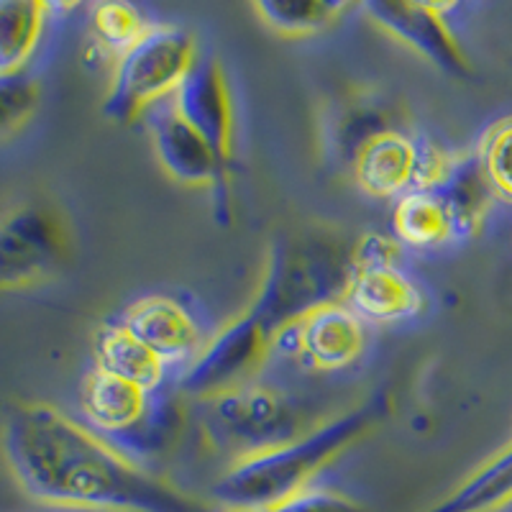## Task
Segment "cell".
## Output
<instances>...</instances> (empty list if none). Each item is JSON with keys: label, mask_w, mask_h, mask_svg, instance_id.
<instances>
[{"label": "cell", "mask_w": 512, "mask_h": 512, "mask_svg": "<svg viewBox=\"0 0 512 512\" xmlns=\"http://www.w3.org/2000/svg\"><path fill=\"white\" fill-rule=\"evenodd\" d=\"M162 390L164 387L152 392L149 408H146V413L141 415V420L134 428H128V431L108 438V441H111L121 454H126L128 459L134 454H164V451L175 443V438L180 436L182 423H185L182 405L180 400H177V395Z\"/></svg>", "instance_id": "d6986e66"}, {"label": "cell", "mask_w": 512, "mask_h": 512, "mask_svg": "<svg viewBox=\"0 0 512 512\" xmlns=\"http://www.w3.org/2000/svg\"><path fill=\"white\" fill-rule=\"evenodd\" d=\"M274 349L297 356L320 372H336L354 364L364 351L361 320L341 300L318 305L277 336Z\"/></svg>", "instance_id": "ba28073f"}, {"label": "cell", "mask_w": 512, "mask_h": 512, "mask_svg": "<svg viewBox=\"0 0 512 512\" xmlns=\"http://www.w3.org/2000/svg\"><path fill=\"white\" fill-rule=\"evenodd\" d=\"M123 326L149 346L164 364H190L200 354V326L190 310L172 297L149 295L126 310Z\"/></svg>", "instance_id": "7c38bea8"}, {"label": "cell", "mask_w": 512, "mask_h": 512, "mask_svg": "<svg viewBox=\"0 0 512 512\" xmlns=\"http://www.w3.org/2000/svg\"><path fill=\"white\" fill-rule=\"evenodd\" d=\"M95 364L103 372L126 379L146 392H157L159 387H164V377H167V364L149 346L141 344L123 323L105 326L98 333Z\"/></svg>", "instance_id": "2e32d148"}, {"label": "cell", "mask_w": 512, "mask_h": 512, "mask_svg": "<svg viewBox=\"0 0 512 512\" xmlns=\"http://www.w3.org/2000/svg\"><path fill=\"white\" fill-rule=\"evenodd\" d=\"M341 303L359 320L400 323L423 310V295L397 262H354Z\"/></svg>", "instance_id": "30bf717a"}, {"label": "cell", "mask_w": 512, "mask_h": 512, "mask_svg": "<svg viewBox=\"0 0 512 512\" xmlns=\"http://www.w3.org/2000/svg\"><path fill=\"white\" fill-rule=\"evenodd\" d=\"M152 392L95 367L82 382V413L105 438L134 428L149 408Z\"/></svg>", "instance_id": "9a60e30c"}, {"label": "cell", "mask_w": 512, "mask_h": 512, "mask_svg": "<svg viewBox=\"0 0 512 512\" xmlns=\"http://www.w3.org/2000/svg\"><path fill=\"white\" fill-rule=\"evenodd\" d=\"M259 512H372L364 502L354 500V497L336 492V489L323 487H308L297 495L287 497V500L277 502V505L267 507Z\"/></svg>", "instance_id": "484cf974"}, {"label": "cell", "mask_w": 512, "mask_h": 512, "mask_svg": "<svg viewBox=\"0 0 512 512\" xmlns=\"http://www.w3.org/2000/svg\"><path fill=\"white\" fill-rule=\"evenodd\" d=\"M387 413H390V397L379 390L356 408L346 410L318 428H310L308 433L285 446L236 459L213 484L210 495L226 510H267L313 487V479L333 459L344 454L351 443L377 428Z\"/></svg>", "instance_id": "7a4b0ae2"}, {"label": "cell", "mask_w": 512, "mask_h": 512, "mask_svg": "<svg viewBox=\"0 0 512 512\" xmlns=\"http://www.w3.org/2000/svg\"><path fill=\"white\" fill-rule=\"evenodd\" d=\"M351 254L328 236H292L269 251L267 272L254 303L244 310L256 331L274 341L318 305L341 300L349 282Z\"/></svg>", "instance_id": "3957f363"}, {"label": "cell", "mask_w": 512, "mask_h": 512, "mask_svg": "<svg viewBox=\"0 0 512 512\" xmlns=\"http://www.w3.org/2000/svg\"><path fill=\"white\" fill-rule=\"evenodd\" d=\"M351 169L372 198H402L415 185V139L397 128L382 131L356 152Z\"/></svg>", "instance_id": "4fadbf2b"}, {"label": "cell", "mask_w": 512, "mask_h": 512, "mask_svg": "<svg viewBox=\"0 0 512 512\" xmlns=\"http://www.w3.org/2000/svg\"><path fill=\"white\" fill-rule=\"evenodd\" d=\"M152 144L172 180L192 187L228 185V164H223L213 146L190 123L172 111V105L152 116Z\"/></svg>", "instance_id": "8fae6325"}, {"label": "cell", "mask_w": 512, "mask_h": 512, "mask_svg": "<svg viewBox=\"0 0 512 512\" xmlns=\"http://www.w3.org/2000/svg\"><path fill=\"white\" fill-rule=\"evenodd\" d=\"M70 256V228L54 205L24 203L0 218V292L52 280Z\"/></svg>", "instance_id": "8992f818"}, {"label": "cell", "mask_w": 512, "mask_h": 512, "mask_svg": "<svg viewBox=\"0 0 512 512\" xmlns=\"http://www.w3.org/2000/svg\"><path fill=\"white\" fill-rule=\"evenodd\" d=\"M172 111L190 123L231 167L233 139H236V123H233V98L228 88V77L223 64L216 57H198L190 75L182 80L180 88L172 95Z\"/></svg>", "instance_id": "9c48e42d"}, {"label": "cell", "mask_w": 512, "mask_h": 512, "mask_svg": "<svg viewBox=\"0 0 512 512\" xmlns=\"http://www.w3.org/2000/svg\"><path fill=\"white\" fill-rule=\"evenodd\" d=\"M198 410L205 441L236 459L285 446L310 431L303 405L280 387L262 382L236 384L203 397Z\"/></svg>", "instance_id": "277c9868"}, {"label": "cell", "mask_w": 512, "mask_h": 512, "mask_svg": "<svg viewBox=\"0 0 512 512\" xmlns=\"http://www.w3.org/2000/svg\"><path fill=\"white\" fill-rule=\"evenodd\" d=\"M3 456L18 487L39 505L85 512H213L49 402H21L8 413Z\"/></svg>", "instance_id": "6da1fadb"}, {"label": "cell", "mask_w": 512, "mask_h": 512, "mask_svg": "<svg viewBox=\"0 0 512 512\" xmlns=\"http://www.w3.org/2000/svg\"><path fill=\"white\" fill-rule=\"evenodd\" d=\"M392 226L400 244L413 249H436L451 239V221L433 190H410L397 198Z\"/></svg>", "instance_id": "ffe728a7"}, {"label": "cell", "mask_w": 512, "mask_h": 512, "mask_svg": "<svg viewBox=\"0 0 512 512\" xmlns=\"http://www.w3.org/2000/svg\"><path fill=\"white\" fill-rule=\"evenodd\" d=\"M474 154L495 198L512 203V116L492 123L479 139Z\"/></svg>", "instance_id": "cb8c5ba5"}, {"label": "cell", "mask_w": 512, "mask_h": 512, "mask_svg": "<svg viewBox=\"0 0 512 512\" xmlns=\"http://www.w3.org/2000/svg\"><path fill=\"white\" fill-rule=\"evenodd\" d=\"M41 100V88L34 77H0V141L13 136L31 121Z\"/></svg>", "instance_id": "d4e9b609"}, {"label": "cell", "mask_w": 512, "mask_h": 512, "mask_svg": "<svg viewBox=\"0 0 512 512\" xmlns=\"http://www.w3.org/2000/svg\"><path fill=\"white\" fill-rule=\"evenodd\" d=\"M190 31L180 26H152V31L116 59L103 116L113 123L139 121L164 98H172L198 62Z\"/></svg>", "instance_id": "5b68a950"}, {"label": "cell", "mask_w": 512, "mask_h": 512, "mask_svg": "<svg viewBox=\"0 0 512 512\" xmlns=\"http://www.w3.org/2000/svg\"><path fill=\"white\" fill-rule=\"evenodd\" d=\"M512 507V441L425 512H505Z\"/></svg>", "instance_id": "ac0fdd59"}, {"label": "cell", "mask_w": 512, "mask_h": 512, "mask_svg": "<svg viewBox=\"0 0 512 512\" xmlns=\"http://www.w3.org/2000/svg\"><path fill=\"white\" fill-rule=\"evenodd\" d=\"M451 221V239H472L482 228L489 213V205L495 200V192L489 187L482 172L477 154H456L446 177L433 187Z\"/></svg>", "instance_id": "5bb4252c"}, {"label": "cell", "mask_w": 512, "mask_h": 512, "mask_svg": "<svg viewBox=\"0 0 512 512\" xmlns=\"http://www.w3.org/2000/svg\"><path fill=\"white\" fill-rule=\"evenodd\" d=\"M441 3H400V0H372L364 3V13L374 26L390 34L400 44L431 62L456 80H472V62L461 49L459 39L448 26Z\"/></svg>", "instance_id": "52a82bcc"}, {"label": "cell", "mask_w": 512, "mask_h": 512, "mask_svg": "<svg viewBox=\"0 0 512 512\" xmlns=\"http://www.w3.org/2000/svg\"><path fill=\"white\" fill-rule=\"evenodd\" d=\"M90 29L108 52L121 57L152 31V24L131 3H98L90 11Z\"/></svg>", "instance_id": "603a6c76"}, {"label": "cell", "mask_w": 512, "mask_h": 512, "mask_svg": "<svg viewBox=\"0 0 512 512\" xmlns=\"http://www.w3.org/2000/svg\"><path fill=\"white\" fill-rule=\"evenodd\" d=\"M52 6L41 0H0V77L24 75Z\"/></svg>", "instance_id": "e0dca14e"}, {"label": "cell", "mask_w": 512, "mask_h": 512, "mask_svg": "<svg viewBox=\"0 0 512 512\" xmlns=\"http://www.w3.org/2000/svg\"><path fill=\"white\" fill-rule=\"evenodd\" d=\"M382 105L369 103V100H356V103H344V108H338V113H333V126H331V149L333 157L346 159V162H354L356 152L361 146L367 144L372 136L382 134V131H390V123H384Z\"/></svg>", "instance_id": "7402d4cb"}, {"label": "cell", "mask_w": 512, "mask_h": 512, "mask_svg": "<svg viewBox=\"0 0 512 512\" xmlns=\"http://www.w3.org/2000/svg\"><path fill=\"white\" fill-rule=\"evenodd\" d=\"M223 512H244V510H223Z\"/></svg>", "instance_id": "4316f807"}, {"label": "cell", "mask_w": 512, "mask_h": 512, "mask_svg": "<svg viewBox=\"0 0 512 512\" xmlns=\"http://www.w3.org/2000/svg\"><path fill=\"white\" fill-rule=\"evenodd\" d=\"M349 8V3H331V0H259L251 6V11L274 34L303 39L331 29Z\"/></svg>", "instance_id": "44dd1931"}]
</instances>
